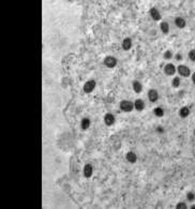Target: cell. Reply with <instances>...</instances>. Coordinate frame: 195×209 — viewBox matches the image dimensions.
Returning a JSON list of instances; mask_svg holds the SVG:
<instances>
[{"mask_svg": "<svg viewBox=\"0 0 195 209\" xmlns=\"http://www.w3.org/2000/svg\"><path fill=\"white\" fill-rule=\"evenodd\" d=\"M120 110L125 113H131L134 110V103L131 102V101H128V100H123L121 101L119 104Z\"/></svg>", "mask_w": 195, "mask_h": 209, "instance_id": "1", "label": "cell"}, {"mask_svg": "<svg viewBox=\"0 0 195 209\" xmlns=\"http://www.w3.org/2000/svg\"><path fill=\"white\" fill-rule=\"evenodd\" d=\"M96 83L94 79H89V81H87L86 83H85V85H84V92L85 93H91V92L93 91L94 88H96Z\"/></svg>", "mask_w": 195, "mask_h": 209, "instance_id": "2", "label": "cell"}, {"mask_svg": "<svg viewBox=\"0 0 195 209\" xmlns=\"http://www.w3.org/2000/svg\"><path fill=\"white\" fill-rule=\"evenodd\" d=\"M103 62H104L105 67H107V68H109V69H113L117 65L118 60H117V58H115L114 56H107V57H105Z\"/></svg>", "mask_w": 195, "mask_h": 209, "instance_id": "3", "label": "cell"}, {"mask_svg": "<svg viewBox=\"0 0 195 209\" xmlns=\"http://www.w3.org/2000/svg\"><path fill=\"white\" fill-rule=\"evenodd\" d=\"M164 72H165V74L166 75H174L176 72H177V69H176V67H175L173 63H167L165 67H164Z\"/></svg>", "mask_w": 195, "mask_h": 209, "instance_id": "4", "label": "cell"}, {"mask_svg": "<svg viewBox=\"0 0 195 209\" xmlns=\"http://www.w3.org/2000/svg\"><path fill=\"white\" fill-rule=\"evenodd\" d=\"M177 72H179V74L181 76H185V77H188V76H190L191 74V71L190 69L188 68L187 65H178L177 68Z\"/></svg>", "mask_w": 195, "mask_h": 209, "instance_id": "5", "label": "cell"}, {"mask_svg": "<svg viewBox=\"0 0 195 209\" xmlns=\"http://www.w3.org/2000/svg\"><path fill=\"white\" fill-rule=\"evenodd\" d=\"M115 121H116V119H115V116L113 115L112 113H107V114H105V116H104V123L107 125V127H110V125H113L115 123Z\"/></svg>", "mask_w": 195, "mask_h": 209, "instance_id": "6", "label": "cell"}, {"mask_svg": "<svg viewBox=\"0 0 195 209\" xmlns=\"http://www.w3.org/2000/svg\"><path fill=\"white\" fill-rule=\"evenodd\" d=\"M148 99L151 103H154L158 101V99H159V93H158V91H156V89H150V90H149Z\"/></svg>", "mask_w": 195, "mask_h": 209, "instance_id": "7", "label": "cell"}, {"mask_svg": "<svg viewBox=\"0 0 195 209\" xmlns=\"http://www.w3.org/2000/svg\"><path fill=\"white\" fill-rule=\"evenodd\" d=\"M83 173H84V176L86 178H90L91 176H92V173H93V167H92V165H91L90 163L85 165V166H84Z\"/></svg>", "mask_w": 195, "mask_h": 209, "instance_id": "8", "label": "cell"}, {"mask_svg": "<svg viewBox=\"0 0 195 209\" xmlns=\"http://www.w3.org/2000/svg\"><path fill=\"white\" fill-rule=\"evenodd\" d=\"M125 159H127L128 162L135 163L136 161H137V156H136L135 152L129 151V152H127V154H125Z\"/></svg>", "mask_w": 195, "mask_h": 209, "instance_id": "9", "label": "cell"}, {"mask_svg": "<svg viewBox=\"0 0 195 209\" xmlns=\"http://www.w3.org/2000/svg\"><path fill=\"white\" fill-rule=\"evenodd\" d=\"M134 108L138 112H142L145 108V102L142 99H136L134 101Z\"/></svg>", "mask_w": 195, "mask_h": 209, "instance_id": "10", "label": "cell"}, {"mask_svg": "<svg viewBox=\"0 0 195 209\" xmlns=\"http://www.w3.org/2000/svg\"><path fill=\"white\" fill-rule=\"evenodd\" d=\"M150 16L152 17V19H153V21H160V19H162L160 12L156 10V8H151L150 9Z\"/></svg>", "mask_w": 195, "mask_h": 209, "instance_id": "11", "label": "cell"}, {"mask_svg": "<svg viewBox=\"0 0 195 209\" xmlns=\"http://www.w3.org/2000/svg\"><path fill=\"white\" fill-rule=\"evenodd\" d=\"M132 87H133L134 92H136V93H141V92L143 91V85L141 84V82L134 81L132 83Z\"/></svg>", "mask_w": 195, "mask_h": 209, "instance_id": "12", "label": "cell"}, {"mask_svg": "<svg viewBox=\"0 0 195 209\" xmlns=\"http://www.w3.org/2000/svg\"><path fill=\"white\" fill-rule=\"evenodd\" d=\"M122 48L125 50H130L132 48V40L130 38H125L122 41Z\"/></svg>", "mask_w": 195, "mask_h": 209, "instance_id": "13", "label": "cell"}, {"mask_svg": "<svg viewBox=\"0 0 195 209\" xmlns=\"http://www.w3.org/2000/svg\"><path fill=\"white\" fill-rule=\"evenodd\" d=\"M190 108L188 106H183V107H181L180 108V110H179V116L181 118H187L188 116L190 115Z\"/></svg>", "mask_w": 195, "mask_h": 209, "instance_id": "14", "label": "cell"}, {"mask_svg": "<svg viewBox=\"0 0 195 209\" xmlns=\"http://www.w3.org/2000/svg\"><path fill=\"white\" fill-rule=\"evenodd\" d=\"M175 25H176L178 28L183 29L185 27V25H187V23H185V19H183L182 17H177V19H175Z\"/></svg>", "mask_w": 195, "mask_h": 209, "instance_id": "15", "label": "cell"}, {"mask_svg": "<svg viewBox=\"0 0 195 209\" xmlns=\"http://www.w3.org/2000/svg\"><path fill=\"white\" fill-rule=\"evenodd\" d=\"M90 125H91V122H90V119H89V118H83V119H82L81 127L83 130H87V129H89Z\"/></svg>", "mask_w": 195, "mask_h": 209, "instance_id": "16", "label": "cell"}, {"mask_svg": "<svg viewBox=\"0 0 195 209\" xmlns=\"http://www.w3.org/2000/svg\"><path fill=\"white\" fill-rule=\"evenodd\" d=\"M160 28H161V31L163 32V33L167 34L169 32V25L166 21H162L161 25H160Z\"/></svg>", "mask_w": 195, "mask_h": 209, "instance_id": "17", "label": "cell"}, {"mask_svg": "<svg viewBox=\"0 0 195 209\" xmlns=\"http://www.w3.org/2000/svg\"><path fill=\"white\" fill-rule=\"evenodd\" d=\"M153 114L156 117H163L164 116V110L162 107H156L153 110Z\"/></svg>", "mask_w": 195, "mask_h": 209, "instance_id": "18", "label": "cell"}, {"mask_svg": "<svg viewBox=\"0 0 195 209\" xmlns=\"http://www.w3.org/2000/svg\"><path fill=\"white\" fill-rule=\"evenodd\" d=\"M180 83H181V82H180L179 77H175L172 82V86L174 87V88H178V87L180 86Z\"/></svg>", "mask_w": 195, "mask_h": 209, "instance_id": "19", "label": "cell"}, {"mask_svg": "<svg viewBox=\"0 0 195 209\" xmlns=\"http://www.w3.org/2000/svg\"><path fill=\"white\" fill-rule=\"evenodd\" d=\"M187 199L189 202H194L195 201V193L194 192H192V191H191V192H188Z\"/></svg>", "mask_w": 195, "mask_h": 209, "instance_id": "20", "label": "cell"}, {"mask_svg": "<svg viewBox=\"0 0 195 209\" xmlns=\"http://www.w3.org/2000/svg\"><path fill=\"white\" fill-rule=\"evenodd\" d=\"M163 57H164V59L169 60V59H172V58H173V53L171 52V50H166V52L164 53Z\"/></svg>", "mask_w": 195, "mask_h": 209, "instance_id": "21", "label": "cell"}, {"mask_svg": "<svg viewBox=\"0 0 195 209\" xmlns=\"http://www.w3.org/2000/svg\"><path fill=\"white\" fill-rule=\"evenodd\" d=\"M189 58L192 62H195V50H191L189 52Z\"/></svg>", "mask_w": 195, "mask_h": 209, "instance_id": "22", "label": "cell"}, {"mask_svg": "<svg viewBox=\"0 0 195 209\" xmlns=\"http://www.w3.org/2000/svg\"><path fill=\"white\" fill-rule=\"evenodd\" d=\"M176 207H177V208H180V209L188 208V206H187V204H185V203H178V204L176 205Z\"/></svg>", "mask_w": 195, "mask_h": 209, "instance_id": "23", "label": "cell"}, {"mask_svg": "<svg viewBox=\"0 0 195 209\" xmlns=\"http://www.w3.org/2000/svg\"><path fill=\"white\" fill-rule=\"evenodd\" d=\"M176 59H177V60H181V59H182V56L180 55V54H177V55H176Z\"/></svg>", "mask_w": 195, "mask_h": 209, "instance_id": "24", "label": "cell"}, {"mask_svg": "<svg viewBox=\"0 0 195 209\" xmlns=\"http://www.w3.org/2000/svg\"><path fill=\"white\" fill-rule=\"evenodd\" d=\"M156 130H158V132H160V133H162V132H163L164 129H163V128H161V127H159V128H156Z\"/></svg>", "mask_w": 195, "mask_h": 209, "instance_id": "25", "label": "cell"}, {"mask_svg": "<svg viewBox=\"0 0 195 209\" xmlns=\"http://www.w3.org/2000/svg\"><path fill=\"white\" fill-rule=\"evenodd\" d=\"M192 81H193V83H194V85H195V72L193 73V75H192Z\"/></svg>", "mask_w": 195, "mask_h": 209, "instance_id": "26", "label": "cell"}, {"mask_svg": "<svg viewBox=\"0 0 195 209\" xmlns=\"http://www.w3.org/2000/svg\"><path fill=\"white\" fill-rule=\"evenodd\" d=\"M194 136H195V130H194Z\"/></svg>", "mask_w": 195, "mask_h": 209, "instance_id": "27", "label": "cell"}]
</instances>
